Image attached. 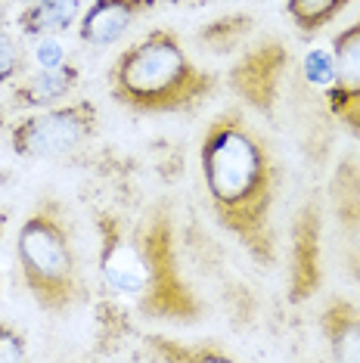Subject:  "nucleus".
I'll return each mask as SVG.
<instances>
[{
	"label": "nucleus",
	"instance_id": "obj_1",
	"mask_svg": "<svg viewBox=\"0 0 360 363\" xmlns=\"http://www.w3.org/2000/svg\"><path fill=\"white\" fill-rule=\"evenodd\" d=\"M199 168L218 224L258 264L270 267L276 261L274 208L283 184L270 143L240 112H224L202 134Z\"/></svg>",
	"mask_w": 360,
	"mask_h": 363
},
{
	"label": "nucleus",
	"instance_id": "obj_2",
	"mask_svg": "<svg viewBox=\"0 0 360 363\" xmlns=\"http://www.w3.org/2000/svg\"><path fill=\"white\" fill-rule=\"evenodd\" d=\"M109 90L121 106L140 115L186 112L211 96L215 75L193 62L171 28H152L116 56Z\"/></svg>",
	"mask_w": 360,
	"mask_h": 363
},
{
	"label": "nucleus",
	"instance_id": "obj_3",
	"mask_svg": "<svg viewBox=\"0 0 360 363\" xmlns=\"http://www.w3.org/2000/svg\"><path fill=\"white\" fill-rule=\"evenodd\" d=\"M22 283L44 311H65L81 298L78 252L69 214L60 202L40 199L16 233Z\"/></svg>",
	"mask_w": 360,
	"mask_h": 363
},
{
	"label": "nucleus",
	"instance_id": "obj_4",
	"mask_svg": "<svg viewBox=\"0 0 360 363\" xmlns=\"http://www.w3.org/2000/svg\"><path fill=\"white\" fill-rule=\"evenodd\" d=\"M94 134L96 106L90 100H69L13 121L10 150L19 159H65V155L84 150Z\"/></svg>",
	"mask_w": 360,
	"mask_h": 363
},
{
	"label": "nucleus",
	"instance_id": "obj_5",
	"mask_svg": "<svg viewBox=\"0 0 360 363\" xmlns=\"http://www.w3.org/2000/svg\"><path fill=\"white\" fill-rule=\"evenodd\" d=\"M103 249H100V274L103 283L118 295L146 298L152 286V267L140 236H128L112 218L103 214Z\"/></svg>",
	"mask_w": 360,
	"mask_h": 363
},
{
	"label": "nucleus",
	"instance_id": "obj_6",
	"mask_svg": "<svg viewBox=\"0 0 360 363\" xmlns=\"http://www.w3.org/2000/svg\"><path fill=\"white\" fill-rule=\"evenodd\" d=\"M335 84L323 96L326 109L354 140H360V13L332 38Z\"/></svg>",
	"mask_w": 360,
	"mask_h": 363
},
{
	"label": "nucleus",
	"instance_id": "obj_7",
	"mask_svg": "<svg viewBox=\"0 0 360 363\" xmlns=\"http://www.w3.org/2000/svg\"><path fill=\"white\" fill-rule=\"evenodd\" d=\"M286 50L276 40H261L230 69V84L252 109L270 115L280 96Z\"/></svg>",
	"mask_w": 360,
	"mask_h": 363
},
{
	"label": "nucleus",
	"instance_id": "obj_8",
	"mask_svg": "<svg viewBox=\"0 0 360 363\" xmlns=\"http://www.w3.org/2000/svg\"><path fill=\"white\" fill-rule=\"evenodd\" d=\"M152 6L155 0H90L75 26L81 44L94 47V50L118 44Z\"/></svg>",
	"mask_w": 360,
	"mask_h": 363
},
{
	"label": "nucleus",
	"instance_id": "obj_9",
	"mask_svg": "<svg viewBox=\"0 0 360 363\" xmlns=\"http://www.w3.org/2000/svg\"><path fill=\"white\" fill-rule=\"evenodd\" d=\"M317 286H320V214H317V205H308L301 208L292 230V301L310 298Z\"/></svg>",
	"mask_w": 360,
	"mask_h": 363
},
{
	"label": "nucleus",
	"instance_id": "obj_10",
	"mask_svg": "<svg viewBox=\"0 0 360 363\" xmlns=\"http://www.w3.org/2000/svg\"><path fill=\"white\" fill-rule=\"evenodd\" d=\"M81 69L75 62H65L60 69H35L13 87V103L26 112L50 109V106L69 103L78 94Z\"/></svg>",
	"mask_w": 360,
	"mask_h": 363
},
{
	"label": "nucleus",
	"instance_id": "obj_11",
	"mask_svg": "<svg viewBox=\"0 0 360 363\" xmlns=\"http://www.w3.org/2000/svg\"><path fill=\"white\" fill-rule=\"evenodd\" d=\"M323 335L332 360L360 363V308L345 298H332L323 311Z\"/></svg>",
	"mask_w": 360,
	"mask_h": 363
},
{
	"label": "nucleus",
	"instance_id": "obj_12",
	"mask_svg": "<svg viewBox=\"0 0 360 363\" xmlns=\"http://www.w3.org/2000/svg\"><path fill=\"white\" fill-rule=\"evenodd\" d=\"M81 13H84L81 0H35L31 6H22L19 31L31 40L44 35H62L78 26Z\"/></svg>",
	"mask_w": 360,
	"mask_h": 363
},
{
	"label": "nucleus",
	"instance_id": "obj_13",
	"mask_svg": "<svg viewBox=\"0 0 360 363\" xmlns=\"http://www.w3.org/2000/svg\"><path fill=\"white\" fill-rule=\"evenodd\" d=\"M335 211L345 233V242L351 245V270L360 274V164L348 162L335 174Z\"/></svg>",
	"mask_w": 360,
	"mask_h": 363
},
{
	"label": "nucleus",
	"instance_id": "obj_14",
	"mask_svg": "<svg viewBox=\"0 0 360 363\" xmlns=\"http://www.w3.org/2000/svg\"><path fill=\"white\" fill-rule=\"evenodd\" d=\"M348 6L351 0H286V16L301 35H320Z\"/></svg>",
	"mask_w": 360,
	"mask_h": 363
},
{
	"label": "nucleus",
	"instance_id": "obj_15",
	"mask_svg": "<svg viewBox=\"0 0 360 363\" xmlns=\"http://www.w3.org/2000/svg\"><path fill=\"white\" fill-rule=\"evenodd\" d=\"M301 78L310 90H317L320 96H326L335 84V56L332 47H310L301 56Z\"/></svg>",
	"mask_w": 360,
	"mask_h": 363
},
{
	"label": "nucleus",
	"instance_id": "obj_16",
	"mask_svg": "<svg viewBox=\"0 0 360 363\" xmlns=\"http://www.w3.org/2000/svg\"><path fill=\"white\" fill-rule=\"evenodd\" d=\"M31 62L38 69H60V65L69 62V50H65L60 35H44L35 38V47H31Z\"/></svg>",
	"mask_w": 360,
	"mask_h": 363
},
{
	"label": "nucleus",
	"instance_id": "obj_17",
	"mask_svg": "<svg viewBox=\"0 0 360 363\" xmlns=\"http://www.w3.org/2000/svg\"><path fill=\"white\" fill-rule=\"evenodd\" d=\"M22 72H26V50H22V44L10 35L0 40V87L22 78Z\"/></svg>",
	"mask_w": 360,
	"mask_h": 363
},
{
	"label": "nucleus",
	"instance_id": "obj_18",
	"mask_svg": "<svg viewBox=\"0 0 360 363\" xmlns=\"http://www.w3.org/2000/svg\"><path fill=\"white\" fill-rule=\"evenodd\" d=\"M28 357L26 335L10 323H0V363H19Z\"/></svg>",
	"mask_w": 360,
	"mask_h": 363
},
{
	"label": "nucleus",
	"instance_id": "obj_19",
	"mask_svg": "<svg viewBox=\"0 0 360 363\" xmlns=\"http://www.w3.org/2000/svg\"><path fill=\"white\" fill-rule=\"evenodd\" d=\"M4 38H10V28H6V22L0 19V40H4Z\"/></svg>",
	"mask_w": 360,
	"mask_h": 363
},
{
	"label": "nucleus",
	"instance_id": "obj_20",
	"mask_svg": "<svg viewBox=\"0 0 360 363\" xmlns=\"http://www.w3.org/2000/svg\"><path fill=\"white\" fill-rule=\"evenodd\" d=\"M6 130V115H4V109H0V134Z\"/></svg>",
	"mask_w": 360,
	"mask_h": 363
},
{
	"label": "nucleus",
	"instance_id": "obj_21",
	"mask_svg": "<svg viewBox=\"0 0 360 363\" xmlns=\"http://www.w3.org/2000/svg\"><path fill=\"white\" fill-rule=\"evenodd\" d=\"M13 4H19V6H31L35 0H13Z\"/></svg>",
	"mask_w": 360,
	"mask_h": 363
},
{
	"label": "nucleus",
	"instance_id": "obj_22",
	"mask_svg": "<svg viewBox=\"0 0 360 363\" xmlns=\"http://www.w3.org/2000/svg\"><path fill=\"white\" fill-rule=\"evenodd\" d=\"M0 4H4V0H0Z\"/></svg>",
	"mask_w": 360,
	"mask_h": 363
}]
</instances>
